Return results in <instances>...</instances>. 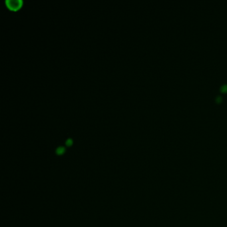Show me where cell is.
I'll return each instance as SVG.
<instances>
[{
    "label": "cell",
    "instance_id": "obj_2",
    "mask_svg": "<svg viewBox=\"0 0 227 227\" xmlns=\"http://www.w3.org/2000/svg\"><path fill=\"white\" fill-rule=\"evenodd\" d=\"M65 152V148L63 147H60L57 148V150H56V153L58 154V155H61Z\"/></svg>",
    "mask_w": 227,
    "mask_h": 227
},
{
    "label": "cell",
    "instance_id": "obj_1",
    "mask_svg": "<svg viewBox=\"0 0 227 227\" xmlns=\"http://www.w3.org/2000/svg\"><path fill=\"white\" fill-rule=\"evenodd\" d=\"M5 3H6L7 6L9 7L13 11L17 10L21 5H22L23 1L21 0H19V1H9V0H6L5 1Z\"/></svg>",
    "mask_w": 227,
    "mask_h": 227
},
{
    "label": "cell",
    "instance_id": "obj_5",
    "mask_svg": "<svg viewBox=\"0 0 227 227\" xmlns=\"http://www.w3.org/2000/svg\"><path fill=\"white\" fill-rule=\"evenodd\" d=\"M221 100H222V98L220 97H217V101H218V102H220V101H221Z\"/></svg>",
    "mask_w": 227,
    "mask_h": 227
},
{
    "label": "cell",
    "instance_id": "obj_4",
    "mask_svg": "<svg viewBox=\"0 0 227 227\" xmlns=\"http://www.w3.org/2000/svg\"><path fill=\"white\" fill-rule=\"evenodd\" d=\"M221 90L222 91H227V85H223L222 87H221Z\"/></svg>",
    "mask_w": 227,
    "mask_h": 227
},
{
    "label": "cell",
    "instance_id": "obj_3",
    "mask_svg": "<svg viewBox=\"0 0 227 227\" xmlns=\"http://www.w3.org/2000/svg\"><path fill=\"white\" fill-rule=\"evenodd\" d=\"M72 143H73V141H72L71 139H68L66 141V145L67 146L71 145Z\"/></svg>",
    "mask_w": 227,
    "mask_h": 227
}]
</instances>
